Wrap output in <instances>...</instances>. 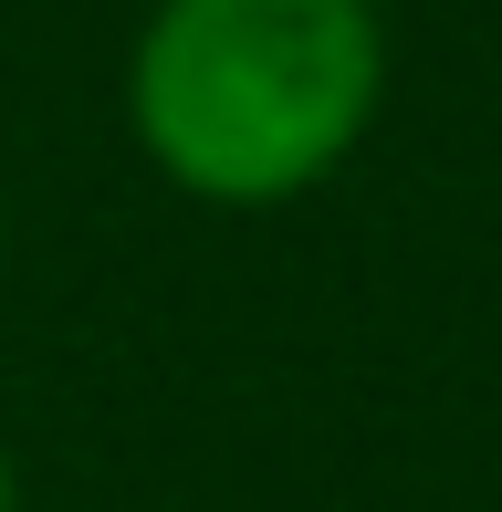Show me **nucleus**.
Wrapping results in <instances>:
<instances>
[{"label": "nucleus", "instance_id": "nucleus-1", "mask_svg": "<svg viewBox=\"0 0 502 512\" xmlns=\"http://www.w3.org/2000/svg\"><path fill=\"white\" fill-rule=\"evenodd\" d=\"M387 95L377 0H157L126 53V126L210 209H272L335 178Z\"/></svg>", "mask_w": 502, "mask_h": 512}, {"label": "nucleus", "instance_id": "nucleus-2", "mask_svg": "<svg viewBox=\"0 0 502 512\" xmlns=\"http://www.w3.org/2000/svg\"><path fill=\"white\" fill-rule=\"evenodd\" d=\"M0 512H21V481H11V450H0Z\"/></svg>", "mask_w": 502, "mask_h": 512}]
</instances>
